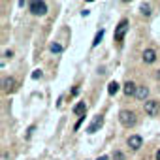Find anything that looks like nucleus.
<instances>
[{
  "label": "nucleus",
  "instance_id": "f257e3e1",
  "mask_svg": "<svg viewBox=\"0 0 160 160\" xmlns=\"http://www.w3.org/2000/svg\"><path fill=\"white\" fill-rule=\"evenodd\" d=\"M119 121H121V124H122V126L130 128V126H134V124H136V113H134V111H130V109H122V111L119 113Z\"/></svg>",
  "mask_w": 160,
  "mask_h": 160
},
{
  "label": "nucleus",
  "instance_id": "f03ea898",
  "mask_svg": "<svg viewBox=\"0 0 160 160\" xmlns=\"http://www.w3.org/2000/svg\"><path fill=\"white\" fill-rule=\"evenodd\" d=\"M28 10L32 15H45L47 13V4L43 0H34V2L28 4Z\"/></svg>",
  "mask_w": 160,
  "mask_h": 160
},
{
  "label": "nucleus",
  "instance_id": "7ed1b4c3",
  "mask_svg": "<svg viewBox=\"0 0 160 160\" xmlns=\"http://www.w3.org/2000/svg\"><path fill=\"white\" fill-rule=\"evenodd\" d=\"M143 109H145V113L149 117H156L158 111H160V102L158 100H147L145 106H143Z\"/></svg>",
  "mask_w": 160,
  "mask_h": 160
},
{
  "label": "nucleus",
  "instance_id": "20e7f679",
  "mask_svg": "<svg viewBox=\"0 0 160 160\" xmlns=\"http://www.w3.org/2000/svg\"><path fill=\"white\" fill-rule=\"evenodd\" d=\"M126 30H128V21H126V19H122V21L117 25V28H115V42H122V38H124Z\"/></svg>",
  "mask_w": 160,
  "mask_h": 160
},
{
  "label": "nucleus",
  "instance_id": "39448f33",
  "mask_svg": "<svg viewBox=\"0 0 160 160\" xmlns=\"http://www.w3.org/2000/svg\"><path fill=\"white\" fill-rule=\"evenodd\" d=\"M126 143H128V147H130V149L138 151V149H141V145H143V139H141V136L134 134V136H130V138L126 139Z\"/></svg>",
  "mask_w": 160,
  "mask_h": 160
},
{
  "label": "nucleus",
  "instance_id": "423d86ee",
  "mask_svg": "<svg viewBox=\"0 0 160 160\" xmlns=\"http://www.w3.org/2000/svg\"><path fill=\"white\" fill-rule=\"evenodd\" d=\"M141 58H143L145 64H152V62L156 60V51H154V49H145L143 55H141Z\"/></svg>",
  "mask_w": 160,
  "mask_h": 160
},
{
  "label": "nucleus",
  "instance_id": "0eeeda50",
  "mask_svg": "<svg viewBox=\"0 0 160 160\" xmlns=\"http://www.w3.org/2000/svg\"><path fill=\"white\" fill-rule=\"evenodd\" d=\"M102 124H104V117H102V115H96V117H94V121L91 122V126L87 128V132H89V134H94Z\"/></svg>",
  "mask_w": 160,
  "mask_h": 160
},
{
  "label": "nucleus",
  "instance_id": "6e6552de",
  "mask_svg": "<svg viewBox=\"0 0 160 160\" xmlns=\"http://www.w3.org/2000/svg\"><path fill=\"white\" fill-rule=\"evenodd\" d=\"M15 89V79L13 77H4L2 79V91L4 92H12Z\"/></svg>",
  "mask_w": 160,
  "mask_h": 160
},
{
  "label": "nucleus",
  "instance_id": "1a4fd4ad",
  "mask_svg": "<svg viewBox=\"0 0 160 160\" xmlns=\"http://www.w3.org/2000/svg\"><path fill=\"white\" fill-rule=\"evenodd\" d=\"M147 96H149V89H147L145 85H138V89H136V98L147 102Z\"/></svg>",
  "mask_w": 160,
  "mask_h": 160
},
{
  "label": "nucleus",
  "instance_id": "9d476101",
  "mask_svg": "<svg viewBox=\"0 0 160 160\" xmlns=\"http://www.w3.org/2000/svg\"><path fill=\"white\" fill-rule=\"evenodd\" d=\"M136 89H138V85H136V83H132V81H126V83H124V87H122V91H124V94H126V96H132V94L136 96Z\"/></svg>",
  "mask_w": 160,
  "mask_h": 160
},
{
  "label": "nucleus",
  "instance_id": "9b49d317",
  "mask_svg": "<svg viewBox=\"0 0 160 160\" xmlns=\"http://www.w3.org/2000/svg\"><path fill=\"white\" fill-rule=\"evenodd\" d=\"M85 111H87L85 102H77V104L73 106V113H75V115H83V117H85Z\"/></svg>",
  "mask_w": 160,
  "mask_h": 160
},
{
  "label": "nucleus",
  "instance_id": "f8f14e48",
  "mask_svg": "<svg viewBox=\"0 0 160 160\" xmlns=\"http://www.w3.org/2000/svg\"><path fill=\"white\" fill-rule=\"evenodd\" d=\"M119 89H121V85H119L117 81H111V83L108 85V92H109V94H117Z\"/></svg>",
  "mask_w": 160,
  "mask_h": 160
},
{
  "label": "nucleus",
  "instance_id": "ddd939ff",
  "mask_svg": "<svg viewBox=\"0 0 160 160\" xmlns=\"http://www.w3.org/2000/svg\"><path fill=\"white\" fill-rule=\"evenodd\" d=\"M139 12H141L145 17H149V15L152 13V12H151V4H145V2H143V4L139 6Z\"/></svg>",
  "mask_w": 160,
  "mask_h": 160
},
{
  "label": "nucleus",
  "instance_id": "4468645a",
  "mask_svg": "<svg viewBox=\"0 0 160 160\" xmlns=\"http://www.w3.org/2000/svg\"><path fill=\"white\" fill-rule=\"evenodd\" d=\"M62 49H64V47H62L60 43H57V42H53V43L49 45V51H51V53H62Z\"/></svg>",
  "mask_w": 160,
  "mask_h": 160
},
{
  "label": "nucleus",
  "instance_id": "2eb2a0df",
  "mask_svg": "<svg viewBox=\"0 0 160 160\" xmlns=\"http://www.w3.org/2000/svg\"><path fill=\"white\" fill-rule=\"evenodd\" d=\"M102 38H104V30H98L96 36H94V42H92V47H96V45L102 42Z\"/></svg>",
  "mask_w": 160,
  "mask_h": 160
},
{
  "label": "nucleus",
  "instance_id": "dca6fc26",
  "mask_svg": "<svg viewBox=\"0 0 160 160\" xmlns=\"http://www.w3.org/2000/svg\"><path fill=\"white\" fill-rule=\"evenodd\" d=\"M113 160H126V156H124L122 151H115L113 152Z\"/></svg>",
  "mask_w": 160,
  "mask_h": 160
},
{
  "label": "nucleus",
  "instance_id": "f3484780",
  "mask_svg": "<svg viewBox=\"0 0 160 160\" xmlns=\"http://www.w3.org/2000/svg\"><path fill=\"white\" fill-rule=\"evenodd\" d=\"M43 77V72L42 70H34L32 72V79H42Z\"/></svg>",
  "mask_w": 160,
  "mask_h": 160
},
{
  "label": "nucleus",
  "instance_id": "a211bd4d",
  "mask_svg": "<svg viewBox=\"0 0 160 160\" xmlns=\"http://www.w3.org/2000/svg\"><path fill=\"white\" fill-rule=\"evenodd\" d=\"M34 130H36V126H30V128L27 130V139H30V138H32V134H34Z\"/></svg>",
  "mask_w": 160,
  "mask_h": 160
},
{
  "label": "nucleus",
  "instance_id": "6ab92c4d",
  "mask_svg": "<svg viewBox=\"0 0 160 160\" xmlns=\"http://www.w3.org/2000/svg\"><path fill=\"white\" fill-rule=\"evenodd\" d=\"M4 57H6V58H12V57H13V51H4Z\"/></svg>",
  "mask_w": 160,
  "mask_h": 160
},
{
  "label": "nucleus",
  "instance_id": "aec40b11",
  "mask_svg": "<svg viewBox=\"0 0 160 160\" xmlns=\"http://www.w3.org/2000/svg\"><path fill=\"white\" fill-rule=\"evenodd\" d=\"M96 160H109V158H108V156H98Z\"/></svg>",
  "mask_w": 160,
  "mask_h": 160
},
{
  "label": "nucleus",
  "instance_id": "412c9836",
  "mask_svg": "<svg viewBox=\"0 0 160 160\" xmlns=\"http://www.w3.org/2000/svg\"><path fill=\"white\" fill-rule=\"evenodd\" d=\"M156 160H160V149L156 151Z\"/></svg>",
  "mask_w": 160,
  "mask_h": 160
}]
</instances>
